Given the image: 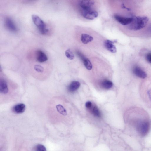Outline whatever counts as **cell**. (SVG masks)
<instances>
[{
    "label": "cell",
    "instance_id": "cell-1",
    "mask_svg": "<svg viewBox=\"0 0 151 151\" xmlns=\"http://www.w3.org/2000/svg\"><path fill=\"white\" fill-rule=\"evenodd\" d=\"M15 84L8 79L4 75H1L0 77V94L1 97L3 96V98H9L15 91L16 88Z\"/></svg>",
    "mask_w": 151,
    "mask_h": 151
},
{
    "label": "cell",
    "instance_id": "cell-2",
    "mask_svg": "<svg viewBox=\"0 0 151 151\" xmlns=\"http://www.w3.org/2000/svg\"><path fill=\"white\" fill-rule=\"evenodd\" d=\"M149 21L148 18L145 16L133 17L132 22L129 25L128 28L131 31H136L144 28Z\"/></svg>",
    "mask_w": 151,
    "mask_h": 151
},
{
    "label": "cell",
    "instance_id": "cell-3",
    "mask_svg": "<svg viewBox=\"0 0 151 151\" xmlns=\"http://www.w3.org/2000/svg\"><path fill=\"white\" fill-rule=\"evenodd\" d=\"M32 19L35 25L39 28L40 32L42 34L46 35L49 32L46 28V25L44 21L38 16L33 15L32 16Z\"/></svg>",
    "mask_w": 151,
    "mask_h": 151
},
{
    "label": "cell",
    "instance_id": "cell-4",
    "mask_svg": "<svg viewBox=\"0 0 151 151\" xmlns=\"http://www.w3.org/2000/svg\"><path fill=\"white\" fill-rule=\"evenodd\" d=\"M78 2L79 5L83 11L92 10V8L95 4V1L92 0L79 1Z\"/></svg>",
    "mask_w": 151,
    "mask_h": 151
},
{
    "label": "cell",
    "instance_id": "cell-5",
    "mask_svg": "<svg viewBox=\"0 0 151 151\" xmlns=\"http://www.w3.org/2000/svg\"><path fill=\"white\" fill-rule=\"evenodd\" d=\"M149 126L148 122H142L137 126V129L141 135L144 136L147 134L149 130Z\"/></svg>",
    "mask_w": 151,
    "mask_h": 151
},
{
    "label": "cell",
    "instance_id": "cell-6",
    "mask_svg": "<svg viewBox=\"0 0 151 151\" xmlns=\"http://www.w3.org/2000/svg\"><path fill=\"white\" fill-rule=\"evenodd\" d=\"M114 18L119 22L124 25L130 24L132 22L133 18L124 17L117 15H115Z\"/></svg>",
    "mask_w": 151,
    "mask_h": 151
},
{
    "label": "cell",
    "instance_id": "cell-7",
    "mask_svg": "<svg viewBox=\"0 0 151 151\" xmlns=\"http://www.w3.org/2000/svg\"><path fill=\"white\" fill-rule=\"evenodd\" d=\"M82 15L85 18L90 20H93L98 16L97 12L92 10L83 11Z\"/></svg>",
    "mask_w": 151,
    "mask_h": 151
},
{
    "label": "cell",
    "instance_id": "cell-8",
    "mask_svg": "<svg viewBox=\"0 0 151 151\" xmlns=\"http://www.w3.org/2000/svg\"><path fill=\"white\" fill-rule=\"evenodd\" d=\"M5 25L10 31L16 32L17 28L13 20L9 18H7L5 20Z\"/></svg>",
    "mask_w": 151,
    "mask_h": 151
},
{
    "label": "cell",
    "instance_id": "cell-9",
    "mask_svg": "<svg viewBox=\"0 0 151 151\" xmlns=\"http://www.w3.org/2000/svg\"><path fill=\"white\" fill-rule=\"evenodd\" d=\"M78 55L82 60L85 67L88 70L92 69V65L89 60L86 58L83 54L80 52H77Z\"/></svg>",
    "mask_w": 151,
    "mask_h": 151
},
{
    "label": "cell",
    "instance_id": "cell-10",
    "mask_svg": "<svg viewBox=\"0 0 151 151\" xmlns=\"http://www.w3.org/2000/svg\"><path fill=\"white\" fill-rule=\"evenodd\" d=\"M36 57L37 61L40 63L46 62L48 59L46 55L41 50H38L37 51Z\"/></svg>",
    "mask_w": 151,
    "mask_h": 151
},
{
    "label": "cell",
    "instance_id": "cell-11",
    "mask_svg": "<svg viewBox=\"0 0 151 151\" xmlns=\"http://www.w3.org/2000/svg\"><path fill=\"white\" fill-rule=\"evenodd\" d=\"M113 44L114 43L112 41L107 40L104 42V46L109 51L112 53H115L117 52V49Z\"/></svg>",
    "mask_w": 151,
    "mask_h": 151
},
{
    "label": "cell",
    "instance_id": "cell-12",
    "mask_svg": "<svg viewBox=\"0 0 151 151\" xmlns=\"http://www.w3.org/2000/svg\"><path fill=\"white\" fill-rule=\"evenodd\" d=\"M134 74L137 76L142 79H144L146 77L145 72L138 66L135 67L133 69Z\"/></svg>",
    "mask_w": 151,
    "mask_h": 151
},
{
    "label": "cell",
    "instance_id": "cell-13",
    "mask_svg": "<svg viewBox=\"0 0 151 151\" xmlns=\"http://www.w3.org/2000/svg\"><path fill=\"white\" fill-rule=\"evenodd\" d=\"M26 109V106L23 104L20 103L14 106L13 108V111L17 114H21L24 112Z\"/></svg>",
    "mask_w": 151,
    "mask_h": 151
},
{
    "label": "cell",
    "instance_id": "cell-14",
    "mask_svg": "<svg viewBox=\"0 0 151 151\" xmlns=\"http://www.w3.org/2000/svg\"><path fill=\"white\" fill-rule=\"evenodd\" d=\"M80 86V83L78 81H72L68 87L69 91L73 92L78 89Z\"/></svg>",
    "mask_w": 151,
    "mask_h": 151
},
{
    "label": "cell",
    "instance_id": "cell-15",
    "mask_svg": "<svg viewBox=\"0 0 151 151\" xmlns=\"http://www.w3.org/2000/svg\"><path fill=\"white\" fill-rule=\"evenodd\" d=\"M93 40V37L86 34H82L81 37V40L84 44H86L92 42Z\"/></svg>",
    "mask_w": 151,
    "mask_h": 151
},
{
    "label": "cell",
    "instance_id": "cell-16",
    "mask_svg": "<svg viewBox=\"0 0 151 151\" xmlns=\"http://www.w3.org/2000/svg\"><path fill=\"white\" fill-rule=\"evenodd\" d=\"M54 107L56 108L57 111L59 113L64 116L67 114L66 110L61 105L58 104L56 106L54 105Z\"/></svg>",
    "mask_w": 151,
    "mask_h": 151
},
{
    "label": "cell",
    "instance_id": "cell-17",
    "mask_svg": "<svg viewBox=\"0 0 151 151\" xmlns=\"http://www.w3.org/2000/svg\"><path fill=\"white\" fill-rule=\"evenodd\" d=\"M112 82L111 81L109 80H105L102 83V86L105 89H110L112 88Z\"/></svg>",
    "mask_w": 151,
    "mask_h": 151
},
{
    "label": "cell",
    "instance_id": "cell-18",
    "mask_svg": "<svg viewBox=\"0 0 151 151\" xmlns=\"http://www.w3.org/2000/svg\"><path fill=\"white\" fill-rule=\"evenodd\" d=\"M34 69L36 72L38 73V74H43L44 71V67L40 65H35L34 67Z\"/></svg>",
    "mask_w": 151,
    "mask_h": 151
},
{
    "label": "cell",
    "instance_id": "cell-19",
    "mask_svg": "<svg viewBox=\"0 0 151 151\" xmlns=\"http://www.w3.org/2000/svg\"><path fill=\"white\" fill-rule=\"evenodd\" d=\"M65 55L68 59L71 60L73 59L74 57V56L73 52L70 49L66 51Z\"/></svg>",
    "mask_w": 151,
    "mask_h": 151
},
{
    "label": "cell",
    "instance_id": "cell-20",
    "mask_svg": "<svg viewBox=\"0 0 151 151\" xmlns=\"http://www.w3.org/2000/svg\"><path fill=\"white\" fill-rule=\"evenodd\" d=\"M35 151H47L45 146L41 144L37 145L35 147Z\"/></svg>",
    "mask_w": 151,
    "mask_h": 151
},
{
    "label": "cell",
    "instance_id": "cell-21",
    "mask_svg": "<svg viewBox=\"0 0 151 151\" xmlns=\"http://www.w3.org/2000/svg\"><path fill=\"white\" fill-rule=\"evenodd\" d=\"M93 113L94 115L97 117H101V113L98 108L96 106L94 107L93 109Z\"/></svg>",
    "mask_w": 151,
    "mask_h": 151
},
{
    "label": "cell",
    "instance_id": "cell-22",
    "mask_svg": "<svg viewBox=\"0 0 151 151\" xmlns=\"http://www.w3.org/2000/svg\"><path fill=\"white\" fill-rule=\"evenodd\" d=\"M147 61L151 64V53H148L146 57Z\"/></svg>",
    "mask_w": 151,
    "mask_h": 151
},
{
    "label": "cell",
    "instance_id": "cell-23",
    "mask_svg": "<svg viewBox=\"0 0 151 151\" xmlns=\"http://www.w3.org/2000/svg\"><path fill=\"white\" fill-rule=\"evenodd\" d=\"M92 103L90 101H88L86 102L85 104V106L87 108H90L92 106Z\"/></svg>",
    "mask_w": 151,
    "mask_h": 151
},
{
    "label": "cell",
    "instance_id": "cell-24",
    "mask_svg": "<svg viewBox=\"0 0 151 151\" xmlns=\"http://www.w3.org/2000/svg\"><path fill=\"white\" fill-rule=\"evenodd\" d=\"M147 31L150 34H151V25L147 29Z\"/></svg>",
    "mask_w": 151,
    "mask_h": 151
}]
</instances>
